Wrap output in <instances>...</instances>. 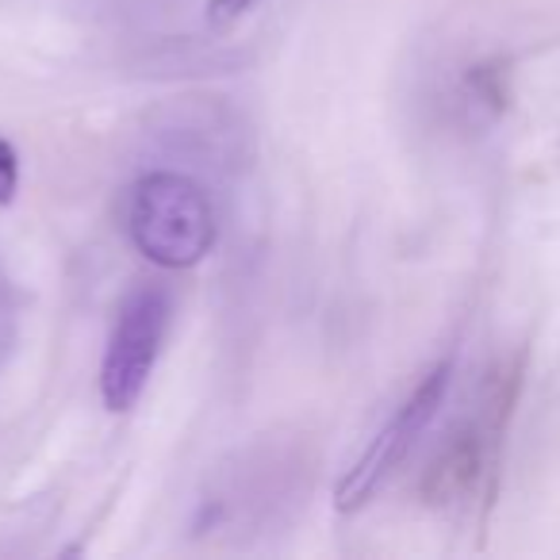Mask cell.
<instances>
[{
    "label": "cell",
    "mask_w": 560,
    "mask_h": 560,
    "mask_svg": "<svg viewBox=\"0 0 560 560\" xmlns=\"http://www.w3.org/2000/svg\"><path fill=\"white\" fill-rule=\"evenodd\" d=\"M16 185H20V158L9 139H0V208H9L16 200Z\"/></svg>",
    "instance_id": "5b68a950"
},
{
    "label": "cell",
    "mask_w": 560,
    "mask_h": 560,
    "mask_svg": "<svg viewBox=\"0 0 560 560\" xmlns=\"http://www.w3.org/2000/svg\"><path fill=\"white\" fill-rule=\"evenodd\" d=\"M127 231L142 257L162 269H192L215 246V211L192 177L158 170L135 185Z\"/></svg>",
    "instance_id": "6da1fadb"
},
{
    "label": "cell",
    "mask_w": 560,
    "mask_h": 560,
    "mask_svg": "<svg viewBox=\"0 0 560 560\" xmlns=\"http://www.w3.org/2000/svg\"><path fill=\"white\" fill-rule=\"evenodd\" d=\"M514 392H518V369L499 373L495 381L488 384L483 404L472 411L465 430L445 445L442 460L430 468L427 495L434 499V503H460V499L480 488V480L491 472V460H495L499 434H503V422H506V415H511Z\"/></svg>",
    "instance_id": "277c9868"
},
{
    "label": "cell",
    "mask_w": 560,
    "mask_h": 560,
    "mask_svg": "<svg viewBox=\"0 0 560 560\" xmlns=\"http://www.w3.org/2000/svg\"><path fill=\"white\" fill-rule=\"evenodd\" d=\"M173 296L162 284H142L119 304L101 365V396L108 411H131L147 392L170 330Z\"/></svg>",
    "instance_id": "3957f363"
},
{
    "label": "cell",
    "mask_w": 560,
    "mask_h": 560,
    "mask_svg": "<svg viewBox=\"0 0 560 560\" xmlns=\"http://www.w3.org/2000/svg\"><path fill=\"white\" fill-rule=\"evenodd\" d=\"M450 384H453V361L434 365L419 384H415L411 396L396 407V415L376 430L373 442L361 450V457L353 460V465L346 468L342 480H338V488H335L338 511L342 514L361 511V506L384 488V480L404 465L407 453H411L415 445H419V438L430 430L438 407H442L445 396H450Z\"/></svg>",
    "instance_id": "7a4b0ae2"
},
{
    "label": "cell",
    "mask_w": 560,
    "mask_h": 560,
    "mask_svg": "<svg viewBox=\"0 0 560 560\" xmlns=\"http://www.w3.org/2000/svg\"><path fill=\"white\" fill-rule=\"evenodd\" d=\"M249 4H254V0H211L208 20H211V24H231V20H238Z\"/></svg>",
    "instance_id": "8992f818"
}]
</instances>
